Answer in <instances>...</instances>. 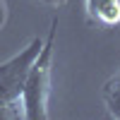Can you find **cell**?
<instances>
[{"instance_id":"4","label":"cell","mask_w":120,"mask_h":120,"mask_svg":"<svg viewBox=\"0 0 120 120\" xmlns=\"http://www.w3.org/2000/svg\"><path fill=\"white\" fill-rule=\"evenodd\" d=\"M103 101L113 118L120 120V70L103 84Z\"/></svg>"},{"instance_id":"3","label":"cell","mask_w":120,"mask_h":120,"mask_svg":"<svg viewBox=\"0 0 120 120\" xmlns=\"http://www.w3.org/2000/svg\"><path fill=\"white\" fill-rule=\"evenodd\" d=\"M89 22L101 26H118L120 24V0H86Z\"/></svg>"},{"instance_id":"5","label":"cell","mask_w":120,"mask_h":120,"mask_svg":"<svg viewBox=\"0 0 120 120\" xmlns=\"http://www.w3.org/2000/svg\"><path fill=\"white\" fill-rule=\"evenodd\" d=\"M48 3H55V5H58V3H63V0H48Z\"/></svg>"},{"instance_id":"2","label":"cell","mask_w":120,"mask_h":120,"mask_svg":"<svg viewBox=\"0 0 120 120\" xmlns=\"http://www.w3.org/2000/svg\"><path fill=\"white\" fill-rule=\"evenodd\" d=\"M41 46L43 41L36 36L19 55L10 58L7 63L0 65V103L22 106V89L26 84L29 70H31L36 55L41 53Z\"/></svg>"},{"instance_id":"1","label":"cell","mask_w":120,"mask_h":120,"mask_svg":"<svg viewBox=\"0 0 120 120\" xmlns=\"http://www.w3.org/2000/svg\"><path fill=\"white\" fill-rule=\"evenodd\" d=\"M58 31V19L51 22L46 41L41 46V53L36 55L31 70H29L26 84L22 89V106L26 120H43L48 118V96H51V58H53V43Z\"/></svg>"}]
</instances>
